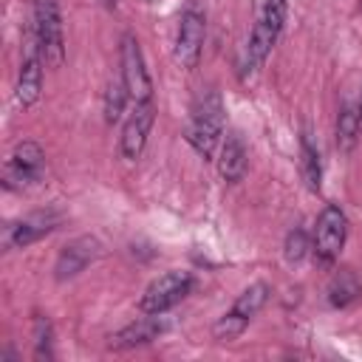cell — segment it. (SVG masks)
<instances>
[{
    "label": "cell",
    "instance_id": "ffe728a7",
    "mask_svg": "<svg viewBox=\"0 0 362 362\" xmlns=\"http://www.w3.org/2000/svg\"><path fill=\"white\" fill-rule=\"evenodd\" d=\"M246 325H249V320H243V317H238L235 311H229V314H223V317L212 325V337H215L218 342H232V339H238V337L243 334Z\"/></svg>",
    "mask_w": 362,
    "mask_h": 362
},
{
    "label": "cell",
    "instance_id": "9a60e30c",
    "mask_svg": "<svg viewBox=\"0 0 362 362\" xmlns=\"http://www.w3.org/2000/svg\"><path fill=\"white\" fill-rule=\"evenodd\" d=\"M362 136L359 127V102H345L337 113V150L351 153Z\"/></svg>",
    "mask_w": 362,
    "mask_h": 362
},
{
    "label": "cell",
    "instance_id": "ba28073f",
    "mask_svg": "<svg viewBox=\"0 0 362 362\" xmlns=\"http://www.w3.org/2000/svg\"><path fill=\"white\" fill-rule=\"evenodd\" d=\"M42 167H45V153L37 141H20L14 147V153L8 156L6 161V170H3V181L8 189H23L34 181H40L42 175Z\"/></svg>",
    "mask_w": 362,
    "mask_h": 362
},
{
    "label": "cell",
    "instance_id": "30bf717a",
    "mask_svg": "<svg viewBox=\"0 0 362 362\" xmlns=\"http://www.w3.org/2000/svg\"><path fill=\"white\" fill-rule=\"evenodd\" d=\"M99 252H102V243L96 238H90V235H82V238L65 243L59 257H57V263H54V277L59 283L76 277L79 272H85L88 263H93L99 257Z\"/></svg>",
    "mask_w": 362,
    "mask_h": 362
},
{
    "label": "cell",
    "instance_id": "e0dca14e",
    "mask_svg": "<svg viewBox=\"0 0 362 362\" xmlns=\"http://www.w3.org/2000/svg\"><path fill=\"white\" fill-rule=\"evenodd\" d=\"M300 173H303V181L311 192H320V178H322V164H320V153L317 147L311 144L308 133L300 136Z\"/></svg>",
    "mask_w": 362,
    "mask_h": 362
},
{
    "label": "cell",
    "instance_id": "52a82bcc",
    "mask_svg": "<svg viewBox=\"0 0 362 362\" xmlns=\"http://www.w3.org/2000/svg\"><path fill=\"white\" fill-rule=\"evenodd\" d=\"M204 37H206V20L204 11L198 6H187L178 23V34H175V62L187 71H192L201 59V48H204Z\"/></svg>",
    "mask_w": 362,
    "mask_h": 362
},
{
    "label": "cell",
    "instance_id": "44dd1931",
    "mask_svg": "<svg viewBox=\"0 0 362 362\" xmlns=\"http://www.w3.org/2000/svg\"><path fill=\"white\" fill-rule=\"evenodd\" d=\"M51 322H48V317H42V314H37L34 317V356L37 359H51L54 356V351H51Z\"/></svg>",
    "mask_w": 362,
    "mask_h": 362
},
{
    "label": "cell",
    "instance_id": "7a4b0ae2",
    "mask_svg": "<svg viewBox=\"0 0 362 362\" xmlns=\"http://www.w3.org/2000/svg\"><path fill=\"white\" fill-rule=\"evenodd\" d=\"M34 40L45 65L59 68L65 59V37H62V17L57 0L34 3Z\"/></svg>",
    "mask_w": 362,
    "mask_h": 362
},
{
    "label": "cell",
    "instance_id": "8992f818",
    "mask_svg": "<svg viewBox=\"0 0 362 362\" xmlns=\"http://www.w3.org/2000/svg\"><path fill=\"white\" fill-rule=\"evenodd\" d=\"M119 62H122V82H124L130 99L133 102H150L153 99V79L144 68V54H141V45L133 34L122 37Z\"/></svg>",
    "mask_w": 362,
    "mask_h": 362
},
{
    "label": "cell",
    "instance_id": "277c9868",
    "mask_svg": "<svg viewBox=\"0 0 362 362\" xmlns=\"http://www.w3.org/2000/svg\"><path fill=\"white\" fill-rule=\"evenodd\" d=\"M345 235H348V218L337 204H325L322 212L317 215L314 223V255L322 263H334L339 257V249L345 246Z\"/></svg>",
    "mask_w": 362,
    "mask_h": 362
},
{
    "label": "cell",
    "instance_id": "7402d4cb",
    "mask_svg": "<svg viewBox=\"0 0 362 362\" xmlns=\"http://www.w3.org/2000/svg\"><path fill=\"white\" fill-rule=\"evenodd\" d=\"M308 249H311V246H308V235H305L303 229H291L288 238H286V246H283L286 260H288V263H300Z\"/></svg>",
    "mask_w": 362,
    "mask_h": 362
},
{
    "label": "cell",
    "instance_id": "5b68a950",
    "mask_svg": "<svg viewBox=\"0 0 362 362\" xmlns=\"http://www.w3.org/2000/svg\"><path fill=\"white\" fill-rule=\"evenodd\" d=\"M189 288H192L189 272H164L144 288V294L139 300V311L141 314H164L175 303H181Z\"/></svg>",
    "mask_w": 362,
    "mask_h": 362
},
{
    "label": "cell",
    "instance_id": "ac0fdd59",
    "mask_svg": "<svg viewBox=\"0 0 362 362\" xmlns=\"http://www.w3.org/2000/svg\"><path fill=\"white\" fill-rule=\"evenodd\" d=\"M266 300H269V286H266V283H252L249 288L240 291V297L235 300L232 311H235L238 317H243V320H252V317L263 308Z\"/></svg>",
    "mask_w": 362,
    "mask_h": 362
},
{
    "label": "cell",
    "instance_id": "3957f363",
    "mask_svg": "<svg viewBox=\"0 0 362 362\" xmlns=\"http://www.w3.org/2000/svg\"><path fill=\"white\" fill-rule=\"evenodd\" d=\"M286 11H288V0H266L263 11L252 28L249 45H246V68L255 71L272 51V45L277 42L283 23H286Z\"/></svg>",
    "mask_w": 362,
    "mask_h": 362
},
{
    "label": "cell",
    "instance_id": "8fae6325",
    "mask_svg": "<svg viewBox=\"0 0 362 362\" xmlns=\"http://www.w3.org/2000/svg\"><path fill=\"white\" fill-rule=\"evenodd\" d=\"M42 65H45V59L37 48L34 34H31V48L20 65V76H17V88H14V96L23 107H31L42 93Z\"/></svg>",
    "mask_w": 362,
    "mask_h": 362
},
{
    "label": "cell",
    "instance_id": "7c38bea8",
    "mask_svg": "<svg viewBox=\"0 0 362 362\" xmlns=\"http://www.w3.org/2000/svg\"><path fill=\"white\" fill-rule=\"evenodd\" d=\"M57 226V215L54 212H34L17 223H8L6 229V246L11 249H25L28 243L40 240L42 235H48Z\"/></svg>",
    "mask_w": 362,
    "mask_h": 362
},
{
    "label": "cell",
    "instance_id": "6da1fadb",
    "mask_svg": "<svg viewBox=\"0 0 362 362\" xmlns=\"http://www.w3.org/2000/svg\"><path fill=\"white\" fill-rule=\"evenodd\" d=\"M223 136V102L218 90H206L198 96L192 107V119L187 124V141L201 158H212L215 147Z\"/></svg>",
    "mask_w": 362,
    "mask_h": 362
},
{
    "label": "cell",
    "instance_id": "603a6c76",
    "mask_svg": "<svg viewBox=\"0 0 362 362\" xmlns=\"http://www.w3.org/2000/svg\"><path fill=\"white\" fill-rule=\"evenodd\" d=\"M359 127H362V99H359Z\"/></svg>",
    "mask_w": 362,
    "mask_h": 362
},
{
    "label": "cell",
    "instance_id": "cb8c5ba5",
    "mask_svg": "<svg viewBox=\"0 0 362 362\" xmlns=\"http://www.w3.org/2000/svg\"><path fill=\"white\" fill-rule=\"evenodd\" d=\"M359 8H362V3H359Z\"/></svg>",
    "mask_w": 362,
    "mask_h": 362
},
{
    "label": "cell",
    "instance_id": "2e32d148",
    "mask_svg": "<svg viewBox=\"0 0 362 362\" xmlns=\"http://www.w3.org/2000/svg\"><path fill=\"white\" fill-rule=\"evenodd\" d=\"M359 294H362V283H359V277H356L351 269H339V272L331 277L328 303H331L334 308H348L351 303H356Z\"/></svg>",
    "mask_w": 362,
    "mask_h": 362
},
{
    "label": "cell",
    "instance_id": "4fadbf2b",
    "mask_svg": "<svg viewBox=\"0 0 362 362\" xmlns=\"http://www.w3.org/2000/svg\"><path fill=\"white\" fill-rule=\"evenodd\" d=\"M246 144L240 139V133L229 130L221 141V156H218V173L226 184H238L243 175H246Z\"/></svg>",
    "mask_w": 362,
    "mask_h": 362
},
{
    "label": "cell",
    "instance_id": "5bb4252c",
    "mask_svg": "<svg viewBox=\"0 0 362 362\" xmlns=\"http://www.w3.org/2000/svg\"><path fill=\"white\" fill-rule=\"evenodd\" d=\"M158 317H161V314H147V317H141V320L124 325L122 331H116V334L107 337V339H110L107 345L116 348V351H124V348H136V345L153 342V339L164 331V322H161Z\"/></svg>",
    "mask_w": 362,
    "mask_h": 362
},
{
    "label": "cell",
    "instance_id": "9c48e42d",
    "mask_svg": "<svg viewBox=\"0 0 362 362\" xmlns=\"http://www.w3.org/2000/svg\"><path fill=\"white\" fill-rule=\"evenodd\" d=\"M153 119H156L153 99L150 102H136V107L130 110V116H127V122L122 127V156L127 161H136L144 153V144H147Z\"/></svg>",
    "mask_w": 362,
    "mask_h": 362
},
{
    "label": "cell",
    "instance_id": "d6986e66",
    "mask_svg": "<svg viewBox=\"0 0 362 362\" xmlns=\"http://www.w3.org/2000/svg\"><path fill=\"white\" fill-rule=\"evenodd\" d=\"M127 88L124 82H110L107 90H105V122L107 124H116L124 113V99H127Z\"/></svg>",
    "mask_w": 362,
    "mask_h": 362
}]
</instances>
